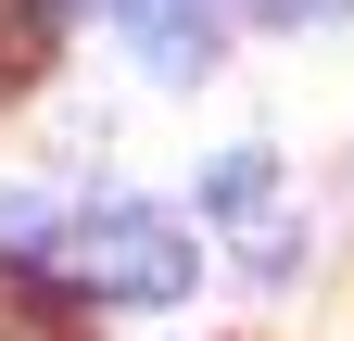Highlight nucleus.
I'll return each instance as SVG.
<instances>
[{"instance_id": "3", "label": "nucleus", "mask_w": 354, "mask_h": 341, "mask_svg": "<svg viewBox=\"0 0 354 341\" xmlns=\"http://www.w3.org/2000/svg\"><path fill=\"white\" fill-rule=\"evenodd\" d=\"M114 26H127V51L165 89H203L215 51H228V0H114Z\"/></svg>"}, {"instance_id": "1", "label": "nucleus", "mask_w": 354, "mask_h": 341, "mask_svg": "<svg viewBox=\"0 0 354 341\" xmlns=\"http://www.w3.org/2000/svg\"><path fill=\"white\" fill-rule=\"evenodd\" d=\"M38 278L88 291V304H177V291L203 278V253H190L177 215H152V202H76Z\"/></svg>"}, {"instance_id": "2", "label": "nucleus", "mask_w": 354, "mask_h": 341, "mask_svg": "<svg viewBox=\"0 0 354 341\" xmlns=\"http://www.w3.org/2000/svg\"><path fill=\"white\" fill-rule=\"evenodd\" d=\"M203 215L241 240V266L291 278V253H304V215L279 202V164H266V152H215V164H203Z\"/></svg>"}, {"instance_id": "6", "label": "nucleus", "mask_w": 354, "mask_h": 341, "mask_svg": "<svg viewBox=\"0 0 354 341\" xmlns=\"http://www.w3.org/2000/svg\"><path fill=\"white\" fill-rule=\"evenodd\" d=\"M38 13H64V0H38Z\"/></svg>"}, {"instance_id": "5", "label": "nucleus", "mask_w": 354, "mask_h": 341, "mask_svg": "<svg viewBox=\"0 0 354 341\" xmlns=\"http://www.w3.org/2000/svg\"><path fill=\"white\" fill-rule=\"evenodd\" d=\"M241 13H253V26H279V38H317V26L354 13V0H241Z\"/></svg>"}, {"instance_id": "4", "label": "nucleus", "mask_w": 354, "mask_h": 341, "mask_svg": "<svg viewBox=\"0 0 354 341\" xmlns=\"http://www.w3.org/2000/svg\"><path fill=\"white\" fill-rule=\"evenodd\" d=\"M38 51H51V13H38V0H0V89H26Z\"/></svg>"}]
</instances>
